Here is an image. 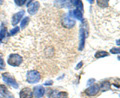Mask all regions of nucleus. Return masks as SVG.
Here are the masks:
<instances>
[{"label": "nucleus", "instance_id": "9", "mask_svg": "<svg viewBox=\"0 0 120 98\" xmlns=\"http://www.w3.org/2000/svg\"><path fill=\"white\" fill-rule=\"evenodd\" d=\"M23 15H24V11H20V12L15 13L12 16V20H11V23H12V25H16L18 22L20 21V19L22 18Z\"/></svg>", "mask_w": 120, "mask_h": 98}, {"label": "nucleus", "instance_id": "5", "mask_svg": "<svg viewBox=\"0 0 120 98\" xmlns=\"http://www.w3.org/2000/svg\"><path fill=\"white\" fill-rule=\"evenodd\" d=\"M2 78H3V80H4V82H6V83H8L9 85H11L13 88H18V83L16 82V80H15L14 78L11 77L8 73L3 74Z\"/></svg>", "mask_w": 120, "mask_h": 98}, {"label": "nucleus", "instance_id": "20", "mask_svg": "<svg viewBox=\"0 0 120 98\" xmlns=\"http://www.w3.org/2000/svg\"><path fill=\"white\" fill-rule=\"evenodd\" d=\"M5 68V63H4V60L1 58V55H0V70H3Z\"/></svg>", "mask_w": 120, "mask_h": 98}, {"label": "nucleus", "instance_id": "26", "mask_svg": "<svg viewBox=\"0 0 120 98\" xmlns=\"http://www.w3.org/2000/svg\"><path fill=\"white\" fill-rule=\"evenodd\" d=\"M118 59H119V60H120V56H119V57H118Z\"/></svg>", "mask_w": 120, "mask_h": 98}, {"label": "nucleus", "instance_id": "24", "mask_svg": "<svg viewBox=\"0 0 120 98\" xmlns=\"http://www.w3.org/2000/svg\"><path fill=\"white\" fill-rule=\"evenodd\" d=\"M82 64H83V63H82V62H79V63H78V65L76 66V69H79V68H81Z\"/></svg>", "mask_w": 120, "mask_h": 98}, {"label": "nucleus", "instance_id": "17", "mask_svg": "<svg viewBox=\"0 0 120 98\" xmlns=\"http://www.w3.org/2000/svg\"><path fill=\"white\" fill-rule=\"evenodd\" d=\"M5 35H6V28L4 27V26H2L1 30H0V42H1L2 39L5 37Z\"/></svg>", "mask_w": 120, "mask_h": 98}, {"label": "nucleus", "instance_id": "25", "mask_svg": "<svg viewBox=\"0 0 120 98\" xmlns=\"http://www.w3.org/2000/svg\"><path fill=\"white\" fill-rule=\"evenodd\" d=\"M117 44H119V45H120V40H117Z\"/></svg>", "mask_w": 120, "mask_h": 98}, {"label": "nucleus", "instance_id": "16", "mask_svg": "<svg viewBox=\"0 0 120 98\" xmlns=\"http://www.w3.org/2000/svg\"><path fill=\"white\" fill-rule=\"evenodd\" d=\"M29 19L30 18H28V17H25V18H23L22 19V21H21V28H25L26 26L28 25V23H29Z\"/></svg>", "mask_w": 120, "mask_h": 98}, {"label": "nucleus", "instance_id": "12", "mask_svg": "<svg viewBox=\"0 0 120 98\" xmlns=\"http://www.w3.org/2000/svg\"><path fill=\"white\" fill-rule=\"evenodd\" d=\"M85 38H86V32L84 31L83 28L80 29V45H79V50H82L85 44Z\"/></svg>", "mask_w": 120, "mask_h": 98}, {"label": "nucleus", "instance_id": "18", "mask_svg": "<svg viewBox=\"0 0 120 98\" xmlns=\"http://www.w3.org/2000/svg\"><path fill=\"white\" fill-rule=\"evenodd\" d=\"M108 0H99L98 1V5L101 7H107L108 6Z\"/></svg>", "mask_w": 120, "mask_h": 98}, {"label": "nucleus", "instance_id": "2", "mask_svg": "<svg viewBox=\"0 0 120 98\" xmlns=\"http://www.w3.org/2000/svg\"><path fill=\"white\" fill-rule=\"evenodd\" d=\"M22 63V57L19 54H11L8 57V64L11 66H19Z\"/></svg>", "mask_w": 120, "mask_h": 98}, {"label": "nucleus", "instance_id": "23", "mask_svg": "<svg viewBox=\"0 0 120 98\" xmlns=\"http://www.w3.org/2000/svg\"><path fill=\"white\" fill-rule=\"evenodd\" d=\"M114 85L116 86V87H120V79H117V80H115Z\"/></svg>", "mask_w": 120, "mask_h": 98}, {"label": "nucleus", "instance_id": "22", "mask_svg": "<svg viewBox=\"0 0 120 98\" xmlns=\"http://www.w3.org/2000/svg\"><path fill=\"white\" fill-rule=\"evenodd\" d=\"M26 2H27L26 0H21V1H19V0H15V3H16L17 5H23Z\"/></svg>", "mask_w": 120, "mask_h": 98}, {"label": "nucleus", "instance_id": "19", "mask_svg": "<svg viewBox=\"0 0 120 98\" xmlns=\"http://www.w3.org/2000/svg\"><path fill=\"white\" fill-rule=\"evenodd\" d=\"M19 30H20V28H19V27H15V28H13V29L11 30V31L8 33V35H9V36L15 35V34H16L17 32H19Z\"/></svg>", "mask_w": 120, "mask_h": 98}, {"label": "nucleus", "instance_id": "15", "mask_svg": "<svg viewBox=\"0 0 120 98\" xmlns=\"http://www.w3.org/2000/svg\"><path fill=\"white\" fill-rule=\"evenodd\" d=\"M108 55V52L106 51H97L95 53V58H101V57H105V56Z\"/></svg>", "mask_w": 120, "mask_h": 98}, {"label": "nucleus", "instance_id": "6", "mask_svg": "<svg viewBox=\"0 0 120 98\" xmlns=\"http://www.w3.org/2000/svg\"><path fill=\"white\" fill-rule=\"evenodd\" d=\"M28 12L33 15V14H35L37 12V10H38L39 8V2H37V1H29L28 2Z\"/></svg>", "mask_w": 120, "mask_h": 98}, {"label": "nucleus", "instance_id": "4", "mask_svg": "<svg viewBox=\"0 0 120 98\" xmlns=\"http://www.w3.org/2000/svg\"><path fill=\"white\" fill-rule=\"evenodd\" d=\"M62 25L64 26L65 28H72L74 27L75 25V21L71 18V16L68 14V15H65L62 19Z\"/></svg>", "mask_w": 120, "mask_h": 98}, {"label": "nucleus", "instance_id": "14", "mask_svg": "<svg viewBox=\"0 0 120 98\" xmlns=\"http://www.w3.org/2000/svg\"><path fill=\"white\" fill-rule=\"evenodd\" d=\"M109 87H110V83L107 81H105V82H102V83H101V85L99 86V89L101 91H106V90L109 89Z\"/></svg>", "mask_w": 120, "mask_h": 98}, {"label": "nucleus", "instance_id": "3", "mask_svg": "<svg viewBox=\"0 0 120 98\" xmlns=\"http://www.w3.org/2000/svg\"><path fill=\"white\" fill-rule=\"evenodd\" d=\"M48 96L49 98H68V94L57 90H48Z\"/></svg>", "mask_w": 120, "mask_h": 98}, {"label": "nucleus", "instance_id": "11", "mask_svg": "<svg viewBox=\"0 0 120 98\" xmlns=\"http://www.w3.org/2000/svg\"><path fill=\"white\" fill-rule=\"evenodd\" d=\"M69 15H70V16H73L74 18H76V19H78V20H82V19H83V15H82V12L79 9L72 10L69 13Z\"/></svg>", "mask_w": 120, "mask_h": 98}, {"label": "nucleus", "instance_id": "1", "mask_svg": "<svg viewBox=\"0 0 120 98\" xmlns=\"http://www.w3.org/2000/svg\"><path fill=\"white\" fill-rule=\"evenodd\" d=\"M40 78H41V75L38 71L36 70H30L27 72V81L31 84H34L37 83V82L40 81Z\"/></svg>", "mask_w": 120, "mask_h": 98}, {"label": "nucleus", "instance_id": "21", "mask_svg": "<svg viewBox=\"0 0 120 98\" xmlns=\"http://www.w3.org/2000/svg\"><path fill=\"white\" fill-rule=\"evenodd\" d=\"M110 52L112 54H119L120 53V48H112Z\"/></svg>", "mask_w": 120, "mask_h": 98}, {"label": "nucleus", "instance_id": "10", "mask_svg": "<svg viewBox=\"0 0 120 98\" xmlns=\"http://www.w3.org/2000/svg\"><path fill=\"white\" fill-rule=\"evenodd\" d=\"M45 93V89L43 88V86H36L34 88V96L36 98H41Z\"/></svg>", "mask_w": 120, "mask_h": 98}, {"label": "nucleus", "instance_id": "13", "mask_svg": "<svg viewBox=\"0 0 120 98\" xmlns=\"http://www.w3.org/2000/svg\"><path fill=\"white\" fill-rule=\"evenodd\" d=\"M0 92H1V94L4 97H6V98H14L12 95L10 94V92L7 90V88L5 87L4 85H0Z\"/></svg>", "mask_w": 120, "mask_h": 98}, {"label": "nucleus", "instance_id": "8", "mask_svg": "<svg viewBox=\"0 0 120 98\" xmlns=\"http://www.w3.org/2000/svg\"><path fill=\"white\" fill-rule=\"evenodd\" d=\"M20 98H32L33 96V92L31 91V89L29 88H23L22 91L19 93Z\"/></svg>", "mask_w": 120, "mask_h": 98}, {"label": "nucleus", "instance_id": "7", "mask_svg": "<svg viewBox=\"0 0 120 98\" xmlns=\"http://www.w3.org/2000/svg\"><path fill=\"white\" fill-rule=\"evenodd\" d=\"M99 85H97V84H93L92 86H90V87H88L87 89L85 90V94L86 95H88V96H94L96 95L97 93H98L99 91Z\"/></svg>", "mask_w": 120, "mask_h": 98}]
</instances>
